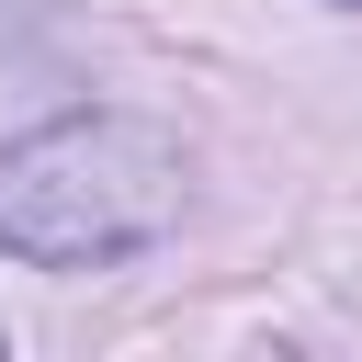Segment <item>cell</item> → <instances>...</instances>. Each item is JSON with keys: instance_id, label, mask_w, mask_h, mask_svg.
Returning a JSON list of instances; mask_svg holds the SVG:
<instances>
[{"instance_id": "cell-2", "label": "cell", "mask_w": 362, "mask_h": 362, "mask_svg": "<svg viewBox=\"0 0 362 362\" xmlns=\"http://www.w3.org/2000/svg\"><path fill=\"white\" fill-rule=\"evenodd\" d=\"M351 11H362V0H351Z\"/></svg>"}, {"instance_id": "cell-1", "label": "cell", "mask_w": 362, "mask_h": 362, "mask_svg": "<svg viewBox=\"0 0 362 362\" xmlns=\"http://www.w3.org/2000/svg\"><path fill=\"white\" fill-rule=\"evenodd\" d=\"M192 158L147 113H57L0 147V249L34 272H102L181 226Z\"/></svg>"}]
</instances>
